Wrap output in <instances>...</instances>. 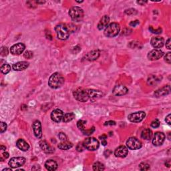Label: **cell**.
<instances>
[{
	"label": "cell",
	"mask_w": 171,
	"mask_h": 171,
	"mask_svg": "<svg viewBox=\"0 0 171 171\" xmlns=\"http://www.w3.org/2000/svg\"><path fill=\"white\" fill-rule=\"evenodd\" d=\"M32 127H33V133H34L35 137L38 138H42V130L41 122H40L39 120H35V122L33 123Z\"/></svg>",
	"instance_id": "obj_15"
},
{
	"label": "cell",
	"mask_w": 171,
	"mask_h": 171,
	"mask_svg": "<svg viewBox=\"0 0 171 171\" xmlns=\"http://www.w3.org/2000/svg\"><path fill=\"white\" fill-rule=\"evenodd\" d=\"M128 92V90L125 86L122 85V84H119V85H116L115 87L114 88L113 90H112V92H113V94L114 96H123L127 94Z\"/></svg>",
	"instance_id": "obj_11"
},
{
	"label": "cell",
	"mask_w": 171,
	"mask_h": 171,
	"mask_svg": "<svg viewBox=\"0 0 171 171\" xmlns=\"http://www.w3.org/2000/svg\"><path fill=\"white\" fill-rule=\"evenodd\" d=\"M8 54V49L6 47H2L1 48V55L2 56H6Z\"/></svg>",
	"instance_id": "obj_38"
},
{
	"label": "cell",
	"mask_w": 171,
	"mask_h": 171,
	"mask_svg": "<svg viewBox=\"0 0 171 171\" xmlns=\"http://www.w3.org/2000/svg\"><path fill=\"white\" fill-rule=\"evenodd\" d=\"M25 48H26V46L24 44L18 43V44H14L11 47L10 51L13 55H20L23 53V51L25 50Z\"/></svg>",
	"instance_id": "obj_12"
},
{
	"label": "cell",
	"mask_w": 171,
	"mask_h": 171,
	"mask_svg": "<svg viewBox=\"0 0 171 171\" xmlns=\"http://www.w3.org/2000/svg\"><path fill=\"white\" fill-rule=\"evenodd\" d=\"M6 148L5 147H3V146H1V150H6Z\"/></svg>",
	"instance_id": "obj_50"
},
{
	"label": "cell",
	"mask_w": 171,
	"mask_h": 171,
	"mask_svg": "<svg viewBox=\"0 0 171 171\" xmlns=\"http://www.w3.org/2000/svg\"><path fill=\"white\" fill-rule=\"evenodd\" d=\"M139 24V22L138 20H136V21H132L130 23V26H132V27H135L137 25Z\"/></svg>",
	"instance_id": "obj_46"
},
{
	"label": "cell",
	"mask_w": 171,
	"mask_h": 171,
	"mask_svg": "<svg viewBox=\"0 0 171 171\" xmlns=\"http://www.w3.org/2000/svg\"><path fill=\"white\" fill-rule=\"evenodd\" d=\"M64 117V113L61 110L55 109L51 113V119L55 122H60L62 120Z\"/></svg>",
	"instance_id": "obj_13"
},
{
	"label": "cell",
	"mask_w": 171,
	"mask_h": 171,
	"mask_svg": "<svg viewBox=\"0 0 171 171\" xmlns=\"http://www.w3.org/2000/svg\"><path fill=\"white\" fill-rule=\"evenodd\" d=\"M139 168H140V170H148L150 168V165H148L147 163H141L140 165H139Z\"/></svg>",
	"instance_id": "obj_32"
},
{
	"label": "cell",
	"mask_w": 171,
	"mask_h": 171,
	"mask_svg": "<svg viewBox=\"0 0 171 171\" xmlns=\"http://www.w3.org/2000/svg\"><path fill=\"white\" fill-rule=\"evenodd\" d=\"M58 137H59V138L62 141L67 140V136L64 133V132H60L59 134H58Z\"/></svg>",
	"instance_id": "obj_40"
},
{
	"label": "cell",
	"mask_w": 171,
	"mask_h": 171,
	"mask_svg": "<svg viewBox=\"0 0 171 171\" xmlns=\"http://www.w3.org/2000/svg\"><path fill=\"white\" fill-rule=\"evenodd\" d=\"M134 12H136V10H133V9H130V10H126L125 13H127V14H128V15H131V13H130V12H132V14H134Z\"/></svg>",
	"instance_id": "obj_47"
},
{
	"label": "cell",
	"mask_w": 171,
	"mask_h": 171,
	"mask_svg": "<svg viewBox=\"0 0 171 171\" xmlns=\"http://www.w3.org/2000/svg\"><path fill=\"white\" fill-rule=\"evenodd\" d=\"M86 123V121L80 120L79 121H78V122H77V127H78V128H79L80 130H82V131H83V130L86 129V128H85Z\"/></svg>",
	"instance_id": "obj_31"
},
{
	"label": "cell",
	"mask_w": 171,
	"mask_h": 171,
	"mask_svg": "<svg viewBox=\"0 0 171 171\" xmlns=\"http://www.w3.org/2000/svg\"><path fill=\"white\" fill-rule=\"evenodd\" d=\"M5 170H12L11 168H5V169H3L2 171H5Z\"/></svg>",
	"instance_id": "obj_51"
},
{
	"label": "cell",
	"mask_w": 171,
	"mask_h": 171,
	"mask_svg": "<svg viewBox=\"0 0 171 171\" xmlns=\"http://www.w3.org/2000/svg\"><path fill=\"white\" fill-rule=\"evenodd\" d=\"M170 38H168L167 41L166 42V48L168 49H171V46H170Z\"/></svg>",
	"instance_id": "obj_44"
},
{
	"label": "cell",
	"mask_w": 171,
	"mask_h": 171,
	"mask_svg": "<svg viewBox=\"0 0 171 171\" xmlns=\"http://www.w3.org/2000/svg\"><path fill=\"white\" fill-rule=\"evenodd\" d=\"M128 152V148L124 146H120L116 148L114 151V154L116 157L120 158H124L127 156Z\"/></svg>",
	"instance_id": "obj_18"
},
{
	"label": "cell",
	"mask_w": 171,
	"mask_h": 171,
	"mask_svg": "<svg viewBox=\"0 0 171 171\" xmlns=\"http://www.w3.org/2000/svg\"><path fill=\"white\" fill-rule=\"evenodd\" d=\"M24 58H27V59H31L33 57V53L31 51H26L24 54Z\"/></svg>",
	"instance_id": "obj_36"
},
{
	"label": "cell",
	"mask_w": 171,
	"mask_h": 171,
	"mask_svg": "<svg viewBox=\"0 0 171 171\" xmlns=\"http://www.w3.org/2000/svg\"><path fill=\"white\" fill-rule=\"evenodd\" d=\"M163 51L161 49H152L148 54V58L150 60H157L163 57Z\"/></svg>",
	"instance_id": "obj_14"
},
{
	"label": "cell",
	"mask_w": 171,
	"mask_h": 171,
	"mask_svg": "<svg viewBox=\"0 0 171 171\" xmlns=\"http://www.w3.org/2000/svg\"><path fill=\"white\" fill-rule=\"evenodd\" d=\"M165 140V135L163 132H157L155 133L154 138L152 139V144L154 146L158 147L163 144Z\"/></svg>",
	"instance_id": "obj_10"
},
{
	"label": "cell",
	"mask_w": 171,
	"mask_h": 171,
	"mask_svg": "<svg viewBox=\"0 0 171 171\" xmlns=\"http://www.w3.org/2000/svg\"><path fill=\"white\" fill-rule=\"evenodd\" d=\"M84 148H85V147H84V145H83V143H79L77 145V147H76V150H77V151H78V152L83 151Z\"/></svg>",
	"instance_id": "obj_41"
},
{
	"label": "cell",
	"mask_w": 171,
	"mask_h": 171,
	"mask_svg": "<svg viewBox=\"0 0 171 171\" xmlns=\"http://www.w3.org/2000/svg\"><path fill=\"white\" fill-rule=\"evenodd\" d=\"M0 132H1V133H3L6 131L7 130V128H8V126H7L6 124L3 122H1V126H0Z\"/></svg>",
	"instance_id": "obj_37"
},
{
	"label": "cell",
	"mask_w": 171,
	"mask_h": 171,
	"mask_svg": "<svg viewBox=\"0 0 171 171\" xmlns=\"http://www.w3.org/2000/svg\"><path fill=\"white\" fill-rule=\"evenodd\" d=\"M170 55H171V53L170 52H168L166 54V56H165V61L168 63V64H170V62H171V57H170Z\"/></svg>",
	"instance_id": "obj_39"
},
{
	"label": "cell",
	"mask_w": 171,
	"mask_h": 171,
	"mask_svg": "<svg viewBox=\"0 0 171 171\" xmlns=\"http://www.w3.org/2000/svg\"><path fill=\"white\" fill-rule=\"evenodd\" d=\"M127 147L130 150H138L142 147L141 142L135 137H131L127 141Z\"/></svg>",
	"instance_id": "obj_7"
},
{
	"label": "cell",
	"mask_w": 171,
	"mask_h": 171,
	"mask_svg": "<svg viewBox=\"0 0 171 171\" xmlns=\"http://www.w3.org/2000/svg\"><path fill=\"white\" fill-rule=\"evenodd\" d=\"M3 156L4 157V158H8L9 157V153L7 152H5L3 153Z\"/></svg>",
	"instance_id": "obj_48"
},
{
	"label": "cell",
	"mask_w": 171,
	"mask_h": 171,
	"mask_svg": "<svg viewBox=\"0 0 171 171\" xmlns=\"http://www.w3.org/2000/svg\"><path fill=\"white\" fill-rule=\"evenodd\" d=\"M95 131V128L94 127H92L91 128H90V129H85L82 131L83 133H84L85 135H90L92 134L93 132Z\"/></svg>",
	"instance_id": "obj_33"
},
{
	"label": "cell",
	"mask_w": 171,
	"mask_h": 171,
	"mask_svg": "<svg viewBox=\"0 0 171 171\" xmlns=\"http://www.w3.org/2000/svg\"><path fill=\"white\" fill-rule=\"evenodd\" d=\"M99 56H100V51L99 50H93L90 51L86 55L85 58L88 61H94V60H97Z\"/></svg>",
	"instance_id": "obj_22"
},
{
	"label": "cell",
	"mask_w": 171,
	"mask_h": 171,
	"mask_svg": "<svg viewBox=\"0 0 171 171\" xmlns=\"http://www.w3.org/2000/svg\"><path fill=\"white\" fill-rule=\"evenodd\" d=\"M161 79L160 78V77H158V76L152 75L148 78L147 83H148V85L152 86H155V85L158 84V83L161 81Z\"/></svg>",
	"instance_id": "obj_25"
},
{
	"label": "cell",
	"mask_w": 171,
	"mask_h": 171,
	"mask_svg": "<svg viewBox=\"0 0 171 171\" xmlns=\"http://www.w3.org/2000/svg\"><path fill=\"white\" fill-rule=\"evenodd\" d=\"M58 148L60 149L63 150H68L70 148H71L73 147L72 143L70 142L67 141V140H65V141H62L61 143H60L58 145Z\"/></svg>",
	"instance_id": "obj_26"
},
{
	"label": "cell",
	"mask_w": 171,
	"mask_h": 171,
	"mask_svg": "<svg viewBox=\"0 0 171 171\" xmlns=\"http://www.w3.org/2000/svg\"><path fill=\"white\" fill-rule=\"evenodd\" d=\"M76 26L72 24H59L56 26L55 30L58 39L65 40L70 36V33L76 30Z\"/></svg>",
	"instance_id": "obj_2"
},
{
	"label": "cell",
	"mask_w": 171,
	"mask_h": 171,
	"mask_svg": "<svg viewBox=\"0 0 171 171\" xmlns=\"http://www.w3.org/2000/svg\"><path fill=\"white\" fill-rule=\"evenodd\" d=\"M149 30L151 31L153 33H156V34H159V33H161L162 31V30L161 28H158V30H154V29L152 28V27H150Z\"/></svg>",
	"instance_id": "obj_42"
},
{
	"label": "cell",
	"mask_w": 171,
	"mask_h": 171,
	"mask_svg": "<svg viewBox=\"0 0 171 171\" xmlns=\"http://www.w3.org/2000/svg\"><path fill=\"white\" fill-rule=\"evenodd\" d=\"M73 94L76 100L82 102H86L88 100L94 101L103 96V93L100 90L83 88L76 89Z\"/></svg>",
	"instance_id": "obj_1"
},
{
	"label": "cell",
	"mask_w": 171,
	"mask_h": 171,
	"mask_svg": "<svg viewBox=\"0 0 171 171\" xmlns=\"http://www.w3.org/2000/svg\"><path fill=\"white\" fill-rule=\"evenodd\" d=\"M120 25L117 23H111L105 28L104 35L108 38H114L120 32Z\"/></svg>",
	"instance_id": "obj_5"
},
{
	"label": "cell",
	"mask_w": 171,
	"mask_h": 171,
	"mask_svg": "<svg viewBox=\"0 0 171 171\" xmlns=\"http://www.w3.org/2000/svg\"><path fill=\"white\" fill-rule=\"evenodd\" d=\"M40 147L42 150L46 154H51L55 151L54 148L49 146L48 142L45 140H41L40 142Z\"/></svg>",
	"instance_id": "obj_19"
},
{
	"label": "cell",
	"mask_w": 171,
	"mask_h": 171,
	"mask_svg": "<svg viewBox=\"0 0 171 171\" xmlns=\"http://www.w3.org/2000/svg\"><path fill=\"white\" fill-rule=\"evenodd\" d=\"M64 78L62 74L58 72L53 74L49 78L48 85L53 89L59 88L64 84Z\"/></svg>",
	"instance_id": "obj_3"
},
{
	"label": "cell",
	"mask_w": 171,
	"mask_h": 171,
	"mask_svg": "<svg viewBox=\"0 0 171 171\" xmlns=\"http://www.w3.org/2000/svg\"><path fill=\"white\" fill-rule=\"evenodd\" d=\"M16 146L19 150H22V151H27L30 148V146L24 139H19L16 142Z\"/></svg>",
	"instance_id": "obj_23"
},
{
	"label": "cell",
	"mask_w": 171,
	"mask_h": 171,
	"mask_svg": "<svg viewBox=\"0 0 171 171\" xmlns=\"http://www.w3.org/2000/svg\"><path fill=\"white\" fill-rule=\"evenodd\" d=\"M150 126H151V127L154 128H156L159 127L160 126V121L158 120V119H155L154 120H153L152 122H151V124H150Z\"/></svg>",
	"instance_id": "obj_35"
},
{
	"label": "cell",
	"mask_w": 171,
	"mask_h": 171,
	"mask_svg": "<svg viewBox=\"0 0 171 171\" xmlns=\"http://www.w3.org/2000/svg\"><path fill=\"white\" fill-rule=\"evenodd\" d=\"M100 139L101 140V143H102V145L103 146H106L107 145V136L105 134H103L102 136H100Z\"/></svg>",
	"instance_id": "obj_34"
},
{
	"label": "cell",
	"mask_w": 171,
	"mask_h": 171,
	"mask_svg": "<svg viewBox=\"0 0 171 171\" xmlns=\"http://www.w3.org/2000/svg\"><path fill=\"white\" fill-rule=\"evenodd\" d=\"M93 170H104V166L103 164L99 162H96L93 165Z\"/></svg>",
	"instance_id": "obj_30"
},
{
	"label": "cell",
	"mask_w": 171,
	"mask_h": 171,
	"mask_svg": "<svg viewBox=\"0 0 171 171\" xmlns=\"http://www.w3.org/2000/svg\"><path fill=\"white\" fill-rule=\"evenodd\" d=\"M69 15L74 22H79L84 17V11L82 8L77 6H74L69 10Z\"/></svg>",
	"instance_id": "obj_4"
},
{
	"label": "cell",
	"mask_w": 171,
	"mask_h": 171,
	"mask_svg": "<svg viewBox=\"0 0 171 171\" xmlns=\"http://www.w3.org/2000/svg\"><path fill=\"white\" fill-rule=\"evenodd\" d=\"M110 22V17L108 15H104L99 22L98 24V29L99 30H102L108 26Z\"/></svg>",
	"instance_id": "obj_21"
},
{
	"label": "cell",
	"mask_w": 171,
	"mask_h": 171,
	"mask_svg": "<svg viewBox=\"0 0 171 171\" xmlns=\"http://www.w3.org/2000/svg\"><path fill=\"white\" fill-rule=\"evenodd\" d=\"M11 70V66L8 64H4L1 66V71L3 74H8Z\"/></svg>",
	"instance_id": "obj_29"
},
{
	"label": "cell",
	"mask_w": 171,
	"mask_h": 171,
	"mask_svg": "<svg viewBox=\"0 0 171 171\" xmlns=\"http://www.w3.org/2000/svg\"><path fill=\"white\" fill-rule=\"evenodd\" d=\"M145 112H144L142 111L136 112H135V113H132L129 114L128 116V118L130 122L138 123L141 122L142 120H143V119L145 118Z\"/></svg>",
	"instance_id": "obj_8"
},
{
	"label": "cell",
	"mask_w": 171,
	"mask_h": 171,
	"mask_svg": "<svg viewBox=\"0 0 171 171\" xmlns=\"http://www.w3.org/2000/svg\"><path fill=\"white\" fill-rule=\"evenodd\" d=\"M85 148L89 150H97L100 146L98 140L93 137H90L86 139L83 142Z\"/></svg>",
	"instance_id": "obj_6"
},
{
	"label": "cell",
	"mask_w": 171,
	"mask_h": 171,
	"mask_svg": "<svg viewBox=\"0 0 171 171\" xmlns=\"http://www.w3.org/2000/svg\"><path fill=\"white\" fill-rule=\"evenodd\" d=\"M74 118H75V114L72 113V112H70V113L65 114L64 117H63L62 120L64 122H69L72 120Z\"/></svg>",
	"instance_id": "obj_28"
},
{
	"label": "cell",
	"mask_w": 171,
	"mask_h": 171,
	"mask_svg": "<svg viewBox=\"0 0 171 171\" xmlns=\"http://www.w3.org/2000/svg\"><path fill=\"white\" fill-rule=\"evenodd\" d=\"M137 3H138V4H140V5L143 6L145 5V3H147V1H137Z\"/></svg>",
	"instance_id": "obj_49"
},
{
	"label": "cell",
	"mask_w": 171,
	"mask_h": 171,
	"mask_svg": "<svg viewBox=\"0 0 171 171\" xmlns=\"http://www.w3.org/2000/svg\"><path fill=\"white\" fill-rule=\"evenodd\" d=\"M152 136V132L151 130L149 129V128H147V129L142 130V132L141 133L142 138L145 139V140H150V139H151Z\"/></svg>",
	"instance_id": "obj_27"
},
{
	"label": "cell",
	"mask_w": 171,
	"mask_h": 171,
	"mask_svg": "<svg viewBox=\"0 0 171 171\" xmlns=\"http://www.w3.org/2000/svg\"><path fill=\"white\" fill-rule=\"evenodd\" d=\"M45 167H46L47 170L54 171L57 169L58 164L54 160H48L45 163Z\"/></svg>",
	"instance_id": "obj_24"
},
{
	"label": "cell",
	"mask_w": 171,
	"mask_h": 171,
	"mask_svg": "<svg viewBox=\"0 0 171 171\" xmlns=\"http://www.w3.org/2000/svg\"><path fill=\"white\" fill-rule=\"evenodd\" d=\"M116 124V122H114V121H108V122H106L104 123V126H112V125H115Z\"/></svg>",
	"instance_id": "obj_43"
},
{
	"label": "cell",
	"mask_w": 171,
	"mask_h": 171,
	"mask_svg": "<svg viewBox=\"0 0 171 171\" xmlns=\"http://www.w3.org/2000/svg\"><path fill=\"white\" fill-rule=\"evenodd\" d=\"M151 45L154 48H161L164 46L165 40L161 37H153L151 39Z\"/></svg>",
	"instance_id": "obj_17"
},
{
	"label": "cell",
	"mask_w": 171,
	"mask_h": 171,
	"mask_svg": "<svg viewBox=\"0 0 171 171\" xmlns=\"http://www.w3.org/2000/svg\"><path fill=\"white\" fill-rule=\"evenodd\" d=\"M29 66V63L26 61L19 62L13 65V69L15 71H22L26 70Z\"/></svg>",
	"instance_id": "obj_20"
},
{
	"label": "cell",
	"mask_w": 171,
	"mask_h": 171,
	"mask_svg": "<svg viewBox=\"0 0 171 171\" xmlns=\"http://www.w3.org/2000/svg\"><path fill=\"white\" fill-rule=\"evenodd\" d=\"M26 163V158L24 157H13L9 161V165L13 168H16L23 166Z\"/></svg>",
	"instance_id": "obj_9"
},
{
	"label": "cell",
	"mask_w": 171,
	"mask_h": 171,
	"mask_svg": "<svg viewBox=\"0 0 171 171\" xmlns=\"http://www.w3.org/2000/svg\"><path fill=\"white\" fill-rule=\"evenodd\" d=\"M170 118H171V115L170 114H168V115L166 117V118H165V121H166V122L168 124H169V125H170V124H171V122H170Z\"/></svg>",
	"instance_id": "obj_45"
},
{
	"label": "cell",
	"mask_w": 171,
	"mask_h": 171,
	"mask_svg": "<svg viewBox=\"0 0 171 171\" xmlns=\"http://www.w3.org/2000/svg\"><path fill=\"white\" fill-rule=\"evenodd\" d=\"M170 93V86L169 85L165 86L161 88L158 90L154 92V96L156 97H161V96H164L165 95H167V94H169Z\"/></svg>",
	"instance_id": "obj_16"
}]
</instances>
